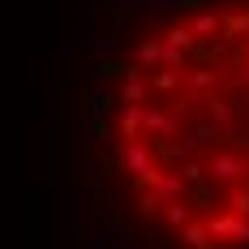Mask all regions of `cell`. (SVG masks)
Returning <instances> with one entry per match:
<instances>
[{"mask_svg": "<svg viewBox=\"0 0 249 249\" xmlns=\"http://www.w3.org/2000/svg\"><path fill=\"white\" fill-rule=\"evenodd\" d=\"M116 107H124V103H121V90H116V86L95 82V86H90V99H86L90 142H107V121H112V112H116Z\"/></svg>", "mask_w": 249, "mask_h": 249, "instance_id": "obj_1", "label": "cell"}, {"mask_svg": "<svg viewBox=\"0 0 249 249\" xmlns=\"http://www.w3.org/2000/svg\"><path fill=\"white\" fill-rule=\"evenodd\" d=\"M206 172L211 180H224V185H241L249 176V150H236V146H215L206 155Z\"/></svg>", "mask_w": 249, "mask_h": 249, "instance_id": "obj_2", "label": "cell"}, {"mask_svg": "<svg viewBox=\"0 0 249 249\" xmlns=\"http://www.w3.org/2000/svg\"><path fill=\"white\" fill-rule=\"evenodd\" d=\"M65 172H69V163H65V124L52 121L48 124V189H60Z\"/></svg>", "mask_w": 249, "mask_h": 249, "instance_id": "obj_3", "label": "cell"}, {"mask_svg": "<svg viewBox=\"0 0 249 249\" xmlns=\"http://www.w3.org/2000/svg\"><path fill=\"white\" fill-rule=\"evenodd\" d=\"M90 73H95V82H103V86H116V82H124V77L150 73V69H146V65H138V60H121V56H99Z\"/></svg>", "mask_w": 249, "mask_h": 249, "instance_id": "obj_4", "label": "cell"}, {"mask_svg": "<svg viewBox=\"0 0 249 249\" xmlns=\"http://www.w3.org/2000/svg\"><path fill=\"white\" fill-rule=\"evenodd\" d=\"M202 107H206V116H211L215 124H224V129H236V116H241V107H236V99H228L219 86L202 95Z\"/></svg>", "mask_w": 249, "mask_h": 249, "instance_id": "obj_5", "label": "cell"}, {"mask_svg": "<svg viewBox=\"0 0 249 249\" xmlns=\"http://www.w3.org/2000/svg\"><path fill=\"white\" fill-rule=\"evenodd\" d=\"M176 116L172 107H146V138L150 142H168V138H176Z\"/></svg>", "mask_w": 249, "mask_h": 249, "instance_id": "obj_6", "label": "cell"}, {"mask_svg": "<svg viewBox=\"0 0 249 249\" xmlns=\"http://www.w3.org/2000/svg\"><path fill=\"white\" fill-rule=\"evenodd\" d=\"M219 82H224V65H194V69H185V90H194V95L215 90Z\"/></svg>", "mask_w": 249, "mask_h": 249, "instance_id": "obj_7", "label": "cell"}, {"mask_svg": "<svg viewBox=\"0 0 249 249\" xmlns=\"http://www.w3.org/2000/svg\"><path fill=\"white\" fill-rule=\"evenodd\" d=\"M202 219H206V228H211V236L228 245V241H236V228H241L245 215H236V211L228 206V211H211V215H202Z\"/></svg>", "mask_w": 249, "mask_h": 249, "instance_id": "obj_8", "label": "cell"}, {"mask_svg": "<svg viewBox=\"0 0 249 249\" xmlns=\"http://www.w3.org/2000/svg\"><path fill=\"white\" fill-rule=\"evenodd\" d=\"M163 206H168V194H163L159 185H146V189H138V211H133V215H138L142 224H150V219L163 215Z\"/></svg>", "mask_w": 249, "mask_h": 249, "instance_id": "obj_9", "label": "cell"}, {"mask_svg": "<svg viewBox=\"0 0 249 249\" xmlns=\"http://www.w3.org/2000/svg\"><path fill=\"white\" fill-rule=\"evenodd\" d=\"M69 48L77 52H95V56H116V35H99V30H82Z\"/></svg>", "mask_w": 249, "mask_h": 249, "instance_id": "obj_10", "label": "cell"}, {"mask_svg": "<svg viewBox=\"0 0 249 249\" xmlns=\"http://www.w3.org/2000/svg\"><path fill=\"white\" fill-rule=\"evenodd\" d=\"M180 241H185L189 249H224V241H215V236H211L206 219H189V224L180 228Z\"/></svg>", "mask_w": 249, "mask_h": 249, "instance_id": "obj_11", "label": "cell"}, {"mask_svg": "<svg viewBox=\"0 0 249 249\" xmlns=\"http://www.w3.org/2000/svg\"><path fill=\"white\" fill-rule=\"evenodd\" d=\"M116 129H121L124 142H129V138H142V133H146V103H124Z\"/></svg>", "mask_w": 249, "mask_h": 249, "instance_id": "obj_12", "label": "cell"}, {"mask_svg": "<svg viewBox=\"0 0 249 249\" xmlns=\"http://www.w3.org/2000/svg\"><path fill=\"white\" fill-rule=\"evenodd\" d=\"M121 168H124V163H121V150H103V155H99V168H95L90 180H86V189H95V194H99V189L121 172Z\"/></svg>", "mask_w": 249, "mask_h": 249, "instance_id": "obj_13", "label": "cell"}, {"mask_svg": "<svg viewBox=\"0 0 249 249\" xmlns=\"http://www.w3.org/2000/svg\"><path fill=\"white\" fill-rule=\"evenodd\" d=\"M116 90H121V103H146L155 95L146 73H133V77H124V82H116Z\"/></svg>", "mask_w": 249, "mask_h": 249, "instance_id": "obj_14", "label": "cell"}, {"mask_svg": "<svg viewBox=\"0 0 249 249\" xmlns=\"http://www.w3.org/2000/svg\"><path fill=\"white\" fill-rule=\"evenodd\" d=\"M163 48H168V43H163V35H150V39L138 43L133 60H138V65H146V69H159V65H163Z\"/></svg>", "mask_w": 249, "mask_h": 249, "instance_id": "obj_15", "label": "cell"}, {"mask_svg": "<svg viewBox=\"0 0 249 249\" xmlns=\"http://www.w3.org/2000/svg\"><path fill=\"white\" fill-rule=\"evenodd\" d=\"M180 86H185V73H180V69H168V65H159V69L150 73V90H155V95H176Z\"/></svg>", "mask_w": 249, "mask_h": 249, "instance_id": "obj_16", "label": "cell"}, {"mask_svg": "<svg viewBox=\"0 0 249 249\" xmlns=\"http://www.w3.org/2000/svg\"><path fill=\"white\" fill-rule=\"evenodd\" d=\"M189 26H194V35H198V39L224 35V13H215V9H202V13H194V18H189Z\"/></svg>", "mask_w": 249, "mask_h": 249, "instance_id": "obj_17", "label": "cell"}, {"mask_svg": "<svg viewBox=\"0 0 249 249\" xmlns=\"http://www.w3.org/2000/svg\"><path fill=\"white\" fill-rule=\"evenodd\" d=\"M185 198L194 202L202 215H211V211H215V185H211V176H206V180H194V185L185 189Z\"/></svg>", "mask_w": 249, "mask_h": 249, "instance_id": "obj_18", "label": "cell"}, {"mask_svg": "<svg viewBox=\"0 0 249 249\" xmlns=\"http://www.w3.org/2000/svg\"><path fill=\"white\" fill-rule=\"evenodd\" d=\"M159 35H163L172 48H185V52L198 43V35H194V26H189V22H176V26H168V30H159Z\"/></svg>", "mask_w": 249, "mask_h": 249, "instance_id": "obj_19", "label": "cell"}, {"mask_svg": "<svg viewBox=\"0 0 249 249\" xmlns=\"http://www.w3.org/2000/svg\"><path fill=\"white\" fill-rule=\"evenodd\" d=\"M163 219H168L172 228H185L189 219H194V215H189V198H172L168 206H163Z\"/></svg>", "mask_w": 249, "mask_h": 249, "instance_id": "obj_20", "label": "cell"}, {"mask_svg": "<svg viewBox=\"0 0 249 249\" xmlns=\"http://www.w3.org/2000/svg\"><path fill=\"white\" fill-rule=\"evenodd\" d=\"M224 35H228V39L249 35V9H241V13H224Z\"/></svg>", "mask_w": 249, "mask_h": 249, "instance_id": "obj_21", "label": "cell"}, {"mask_svg": "<svg viewBox=\"0 0 249 249\" xmlns=\"http://www.w3.org/2000/svg\"><path fill=\"white\" fill-rule=\"evenodd\" d=\"M228 206H232L236 215H245V219H249V176L241 180V185H232V194H228Z\"/></svg>", "mask_w": 249, "mask_h": 249, "instance_id": "obj_22", "label": "cell"}, {"mask_svg": "<svg viewBox=\"0 0 249 249\" xmlns=\"http://www.w3.org/2000/svg\"><path fill=\"white\" fill-rule=\"evenodd\" d=\"M180 176H185V180H189V185H194V180H206V159H194V155H189V159H180Z\"/></svg>", "mask_w": 249, "mask_h": 249, "instance_id": "obj_23", "label": "cell"}, {"mask_svg": "<svg viewBox=\"0 0 249 249\" xmlns=\"http://www.w3.org/2000/svg\"><path fill=\"white\" fill-rule=\"evenodd\" d=\"M168 9H172L176 18H194L202 9H211V0H168Z\"/></svg>", "mask_w": 249, "mask_h": 249, "instance_id": "obj_24", "label": "cell"}, {"mask_svg": "<svg viewBox=\"0 0 249 249\" xmlns=\"http://www.w3.org/2000/svg\"><path fill=\"white\" fill-rule=\"evenodd\" d=\"M129 9H133V0H107V4H103V13H107L112 22H124Z\"/></svg>", "mask_w": 249, "mask_h": 249, "instance_id": "obj_25", "label": "cell"}, {"mask_svg": "<svg viewBox=\"0 0 249 249\" xmlns=\"http://www.w3.org/2000/svg\"><path fill=\"white\" fill-rule=\"evenodd\" d=\"M150 249H176V245H168L163 236H150Z\"/></svg>", "mask_w": 249, "mask_h": 249, "instance_id": "obj_26", "label": "cell"}]
</instances>
